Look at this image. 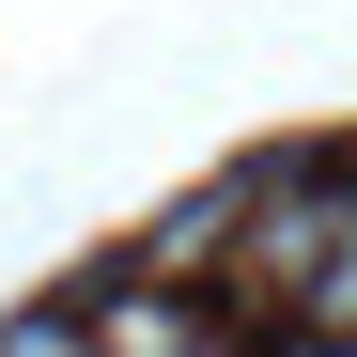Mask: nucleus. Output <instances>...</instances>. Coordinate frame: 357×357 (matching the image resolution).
Wrapping results in <instances>:
<instances>
[{"label": "nucleus", "instance_id": "nucleus-1", "mask_svg": "<svg viewBox=\"0 0 357 357\" xmlns=\"http://www.w3.org/2000/svg\"><path fill=\"white\" fill-rule=\"evenodd\" d=\"M233 311L357 342V171H249V233H233Z\"/></svg>", "mask_w": 357, "mask_h": 357}, {"label": "nucleus", "instance_id": "nucleus-2", "mask_svg": "<svg viewBox=\"0 0 357 357\" xmlns=\"http://www.w3.org/2000/svg\"><path fill=\"white\" fill-rule=\"evenodd\" d=\"M93 342H109V357H218V311H202L187 280H155V264H140V280H109V295H93Z\"/></svg>", "mask_w": 357, "mask_h": 357}, {"label": "nucleus", "instance_id": "nucleus-3", "mask_svg": "<svg viewBox=\"0 0 357 357\" xmlns=\"http://www.w3.org/2000/svg\"><path fill=\"white\" fill-rule=\"evenodd\" d=\"M0 357H109L93 311H31V326H0Z\"/></svg>", "mask_w": 357, "mask_h": 357}]
</instances>
